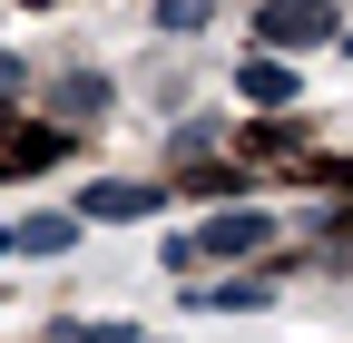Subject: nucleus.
Returning <instances> with one entry per match:
<instances>
[{
	"mask_svg": "<svg viewBox=\"0 0 353 343\" xmlns=\"http://www.w3.org/2000/svg\"><path fill=\"white\" fill-rule=\"evenodd\" d=\"M255 39L314 50V39H343V30H334V0H255Z\"/></svg>",
	"mask_w": 353,
	"mask_h": 343,
	"instance_id": "1",
	"label": "nucleus"
},
{
	"mask_svg": "<svg viewBox=\"0 0 353 343\" xmlns=\"http://www.w3.org/2000/svg\"><path fill=\"white\" fill-rule=\"evenodd\" d=\"M265 236H275V226H265V206H226V216H206L187 245H167V265H187V255H255Z\"/></svg>",
	"mask_w": 353,
	"mask_h": 343,
	"instance_id": "2",
	"label": "nucleus"
},
{
	"mask_svg": "<svg viewBox=\"0 0 353 343\" xmlns=\"http://www.w3.org/2000/svg\"><path fill=\"white\" fill-rule=\"evenodd\" d=\"M79 206H88V216H108V226H138V216H157V187H128V177H108V187H88Z\"/></svg>",
	"mask_w": 353,
	"mask_h": 343,
	"instance_id": "3",
	"label": "nucleus"
},
{
	"mask_svg": "<svg viewBox=\"0 0 353 343\" xmlns=\"http://www.w3.org/2000/svg\"><path fill=\"white\" fill-rule=\"evenodd\" d=\"M59 138L50 127H20V118H0V177H20V167H50Z\"/></svg>",
	"mask_w": 353,
	"mask_h": 343,
	"instance_id": "4",
	"label": "nucleus"
},
{
	"mask_svg": "<svg viewBox=\"0 0 353 343\" xmlns=\"http://www.w3.org/2000/svg\"><path fill=\"white\" fill-rule=\"evenodd\" d=\"M236 89L275 108V98H294V69H285V59H245V79H236Z\"/></svg>",
	"mask_w": 353,
	"mask_h": 343,
	"instance_id": "5",
	"label": "nucleus"
},
{
	"mask_svg": "<svg viewBox=\"0 0 353 343\" xmlns=\"http://www.w3.org/2000/svg\"><path fill=\"white\" fill-rule=\"evenodd\" d=\"M10 245H30V255H59V245H69V216H30Z\"/></svg>",
	"mask_w": 353,
	"mask_h": 343,
	"instance_id": "6",
	"label": "nucleus"
},
{
	"mask_svg": "<svg viewBox=\"0 0 353 343\" xmlns=\"http://www.w3.org/2000/svg\"><path fill=\"white\" fill-rule=\"evenodd\" d=\"M196 304H206V314H245V304H265V284H206Z\"/></svg>",
	"mask_w": 353,
	"mask_h": 343,
	"instance_id": "7",
	"label": "nucleus"
},
{
	"mask_svg": "<svg viewBox=\"0 0 353 343\" xmlns=\"http://www.w3.org/2000/svg\"><path fill=\"white\" fill-rule=\"evenodd\" d=\"M157 20L167 30H206V0H157Z\"/></svg>",
	"mask_w": 353,
	"mask_h": 343,
	"instance_id": "8",
	"label": "nucleus"
},
{
	"mask_svg": "<svg viewBox=\"0 0 353 343\" xmlns=\"http://www.w3.org/2000/svg\"><path fill=\"white\" fill-rule=\"evenodd\" d=\"M10 89H20V69H10V59H0V98H10Z\"/></svg>",
	"mask_w": 353,
	"mask_h": 343,
	"instance_id": "9",
	"label": "nucleus"
},
{
	"mask_svg": "<svg viewBox=\"0 0 353 343\" xmlns=\"http://www.w3.org/2000/svg\"><path fill=\"white\" fill-rule=\"evenodd\" d=\"M0 255H10V236H0Z\"/></svg>",
	"mask_w": 353,
	"mask_h": 343,
	"instance_id": "10",
	"label": "nucleus"
}]
</instances>
